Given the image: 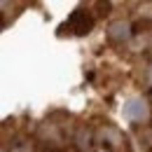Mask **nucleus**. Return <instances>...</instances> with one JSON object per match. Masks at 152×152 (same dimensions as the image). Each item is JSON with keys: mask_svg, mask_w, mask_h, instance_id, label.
Listing matches in <instances>:
<instances>
[{"mask_svg": "<svg viewBox=\"0 0 152 152\" xmlns=\"http://www.w3.org/2000/svg\"><path fill=\"white\" fill-rule=\"evenodd\" d=\"M91 17L84 12V10H75L73 14H70V19L63 23V28L61 31H70V33H75V35H84V33H89V28H91Z\"/></svg>", "mask_w": 152, "mask_h": 152, "instance_id": "f257e3e1", "label": "nucleus"}, {"mask_svg": "<svg viewBox=\"0 0 152 152\" xmlns=\"http://www.w3.org/2000/svg\"><path fill=\"white\" fill-rule=\"evenodd\" d=\"M110 38L113 40H126L129 38V23H124V21L115 23L113 28H110Z\"/></svg>", "mask_w": 152, "mask_h": 152, "instance_id": "7ed1b4c3", "label": "nucleus"}, {"mask_svg": "<svg viewBox=\"0 0 152 152\" xmlns=\"http://www.w3.org/2000/svg\"><path fill=\"white\" fill-rule=\"evenodd\" d=\"M124 117L131 119V122H138V119H145L148 117V108L140 98H131L126 105H124Z\"/></svg>", "mask_w": 152, "mask_h": 152, "instance_id": "f03ea898", "label": "nucleus"}, {"mask_svg": "<svg viewBox=\"0 0 152 152\" xmlns=\"http://www.w3.org/2000/svg\"><path fill=\"white\" fill-rule=\"evenodd\" d=\"M52 152H56V150H52Z\"/></svg>", "mask_w": 152, "mask_h": 152, "instance_id": "20e7f679", "label": "nucleus"}]
</instances>
